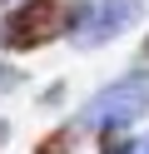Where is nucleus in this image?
<instances>
[{
    "instance_id": "obj_1",
    "label": "nucleus",
    "mask_w": 149,
    "mask_h": 154,
    "mask_svg": "<svg viewBox=\"0 0 149 154\" xmlns=\"http://www.w3.org/2000/svg\"><path fill=\"white\" fill-rule=\"evenodd\" d=\"M79 5L85 0H20V5H10L0 20V50L25 55V50H40V45L70 35Z\"/></svg>"
},
{
    "instance_id": "obj_2",
    "label": "nucleus",
    "mask_w": 149,
    "mask_h": 154,
    "mask_svg": "<svg viewBox=\"0 0 149 154\" xmlns=\"http://www.w3.org/2000/svg\"><path fill=\"white\" fill-rule=\"evenodd\" d=\"M149 114V75H124V80L104 85V90L95 94V100L79 109V129L89 134H114V129H129L134 119H144Z\"/></svg>"
},
{
    "instance_id": "obj_3",
    "label": "nucleus",
    "mask_w": 149,
    "mask_h": 154,
    "mask_svg": "<svg viewBox=\"0 0 149 154\" xmlns=\"http://www.w3.org/2000/svg\"><path fill=\"white\" fill-rule=\"evenodd\" d=\"M139 15H144V0H85L65 40L79 45V50H99V45L119 40Z\"/></svg>"
},
{
    "instance_id": "obj_4",
    "label": "nucleus",
    "mask_w": 149,
    "mask_h": 154,
    "mask_svg": "<svg viewBox=\"0 0 149 154\" xmlns=\"http://www.w3.org/2000/svg\"><path fill=\"white\" fill-rule=\"evenodd\" d=\"M35 154H75V139H70V129H50L45 139L35 144Z\"/></svg>"
},
{
    "instance_id": "obj_5",
    "label": "nucleus",
    "mask_w": 149,
    "mask_h": 154,
    "mask_svg": "<svg viewBox=\"0 0 149 154\" xmlns=\"http://www.w3.org/2000/svg\"><path fill=\"white\" fill-rule=\"evenodd\" d=\"M104 154H149V134H139V139H109Z\"/></svg>"
},
{
    "instance_id": "obj_6",
    "label": "nucleus",
    "mask_w": 149,
    "mask_h": 154,
    "mask_svg": "<svg viewBox=\"0 0 149 154\" xmlns=\"http://www.w3.org/2000/svg\"><path fill=\"white\" fill-rule=\"evenodd\" d=\"M20 80H25V75H20L15 65H5V60H0V94H10V90H20Z\"/></svg>"
},
{
    "instance_id": "obj_7",
    "label": "nucleus",
    "mask_w": 149,
    "mask_h": 154,
    "mask_svg": "<svg viewBox=\"0 0 149 154\" xmlns=\"http://www.w3.org/2000/svg\"><path fill=\"white\" fill-rule=\"evenodd\" d=\"M139 60H144V70H149V35H144V45H139Z\"/></svg>"
},
{
    "instance_id": "obj_8",
    "label": "nucleus",
    "mask_w": 149,
    "mask_h": 154,
    "mask_svg": "<svg viewBox=\"0 0 149 154\" xmlns=\"http://www.w3.org/2000/svg\"><path fill=\"white\" fill-rule=\"evenodd\" d=\"M5 139H10V124H5V119H0V149H5Z\"/></svg>"
}]
</instances>
